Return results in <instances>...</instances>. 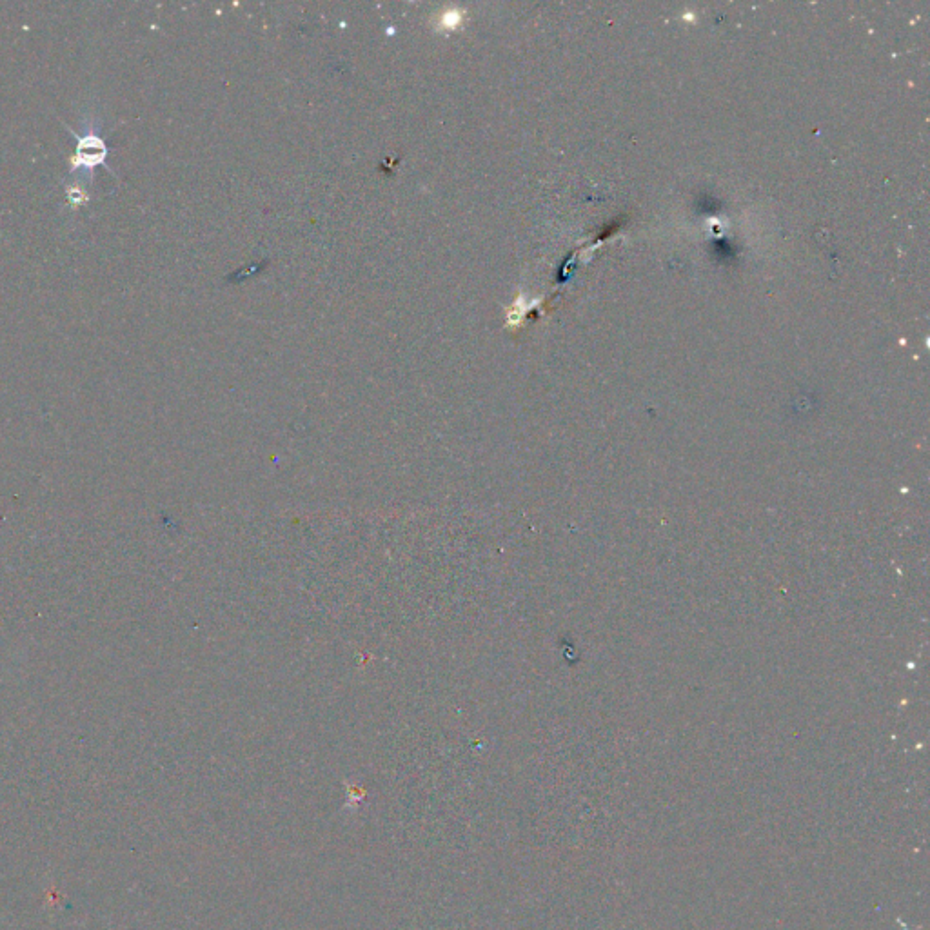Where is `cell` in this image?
I'll return each instance as SVG.
<instances>
[{
  "instance_id": "1",
  "label": "cell",
  "mask_w": 930,
  "mask_h": 930,
  "mask_svg": "<svg viewBox=\"0 0 930 930\" xmlns=\"http://www.w3.org/2000/svg\"><path fill=\"white\" fill-rule=\"evenodd\" d=\"M70 133L79 142L75 157L71 162V171H77V169L86 171L88 169L90 173H93L95 166H106L108 146L95 129H86L84 135H79L75 131H70Z\"/></svg>"
}]
</instances>
